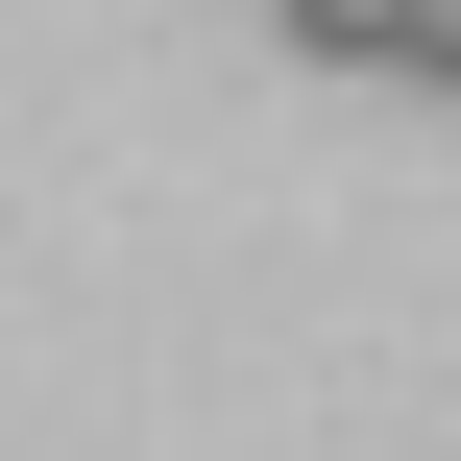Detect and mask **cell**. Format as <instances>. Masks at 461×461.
I'll return each instance as SVG.
<instances>
[{"label":"cell","instance_id":"6da1fadb","mask_svg":"<svg viewBox=\"0 0 461 461\" xmlns=\"http://www.w3.org/2000/svg\"><path fill=\"white\" fill-rule=\"evenodd\" d=\"M292 49H340V73H413V0H292Z\"/></svg>","mask_w":461,"mask_h":461}]
</instances>
